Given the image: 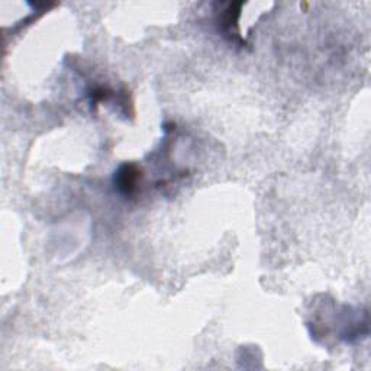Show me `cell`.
<instances>
[{
    "label": "cell",
    "instance_id": "1",
    "mask_svg": "<svg viewBox=\"0 0 371 371\" xmlns=\"http://www.w3.org/2000/svg\"><path fill=\"white\" fill-rule=\"evenodd\" d=\"M140 177L141 171L138 167L133 164H124L115 174V184L121 193L129 196V194L136 190V184H138Z\"/></svg>",
    "mask_w": 371,
    "mask_h": 371
}]
</instances>
